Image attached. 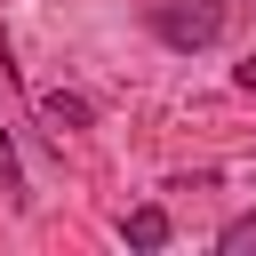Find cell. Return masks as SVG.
<instances>
[{
  "label": "cell",
  "instance_id": "obj_6",
  "mask_svg": "<svg viewBox=\"0 0 256 256\" xmlns=\"http://www.w3.org/2000/svg\"><path fill=\"white\" fill-rule=\"evenodd\" d=\"M240 88H248V96H256V56H248V64H240Z\"/></svg>",
  "mask_w": 256,
  "mask_h": 256
},
{
  "label": "cell",
  "instance_id": "obj_4",
  "mask_svg": "<svg viewBox=\"0 0 256 256\" xmlns=\"http://www.w3.org/2000/svg\"><path fill=\"white\" fill-rule=\"evenodd\" d=\"M0 192H8V208H24V168H16V144H8V128H0Z\"/></svg>",
  "mask_w": 256,
  "mask_h": 256
},
{
  "label": "cell",
  "instance_id": "obj_1",
  "mask_svg": "<svg viewBox=\"0 0 256 256\" xmlns=\"http://www.w3.org/2000/svg\"><path fill=\"white\" fill-rule=\"evenodd\" d=\"M144 24L160 32V48H216L224 40V0H144Z\"/></svg>",
  "mask_w": 256,
  "mask_h": 256
},
{
  "label": "cell",
  "instance_id": "obj_2",
  "mask_svg": "<svg viewBox=\"0 0 256 256\" xmlns=\"http://www.w3.org/2000/svg\"><path fill=\"white\" fill-rule=\"evenodd\" d=\"M128 248H168V208H128Z\"/></svg>",
  "mask_w": 256,
  "mask_h": 256
},
{
  "label": "cell",
  "instance_id": "obj_5",
  "mask_svg": "<svg viewBox=\"0 0 256 256\" xmlns=\"http://www.w3.org/2000/svg\"><path fill=\"white\" fill-rule=\"evenodd\" d=\"M40 112H48L56 128H88V104H80V96H40Z\"/></svg>",
  "mask_w": 256,
  "mask_h": 256
},
{
  "label": "cell",
  "instance_id": "obj_3",
  "mask_svg": "<svg viewBox=\"0 0 256 256\" xmlns=\"http://www.w3.org/2000/svg\"><path fill=\"white\" fill-rule=\"evenodd\" d=\"M216 248H224V256H256V216H232V224L216 232Z\"/></svg>",
  "mask_w": 256,
  "mask_h": 256
}]
</instances>
